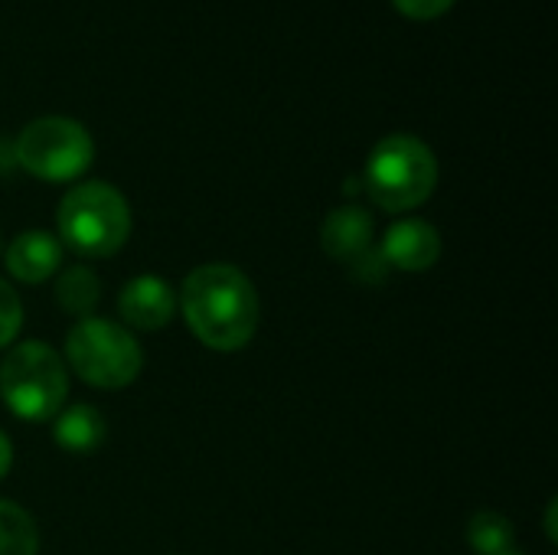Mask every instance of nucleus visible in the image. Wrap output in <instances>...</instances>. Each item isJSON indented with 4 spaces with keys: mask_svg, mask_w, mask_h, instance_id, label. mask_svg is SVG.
Instances as JSON below:
<instances>
[{
    "mask_svg": "<svg viewBox=\"0 0 558 555\" xmlns=\"http://www.w3.org/2000/svg\"><path fill=\"white\" fill-rule=\"evenodd\" d=\"M177 304L193 337L219 353L245 350L258 330V291L252 278L229 262H209L193 268L183 278Z\"/></svg>",
    "mask_w": 558,
    "mask_h": 555,
    "instance_id": "f257e3e1",
    "label": "nucleus"
},
{
    "mask_svg": "<svg viewBox=\"0 0 558 555\" xmlns=\"http://www.w3.org/2000/svg\"><path fill=\"white\" fill-rule=\"evenodd\" d=\"M56 226L65 249L82 258H108L124 249L131 236V206L105 180L72 186L56 209Z\"/></svg>",
    "mask_w": 558,
    "mask_h": 555,
    "instance_id": "f03ea898",
    "label": "nucleus"
},
{
    "mask_svg": "<svg viewBox=\"0 0 558 555\" xmlns=\"http://www.w3.org/2000/svg\"><path fill=\"white\" fill-rule=\"evenodd\" d=\"M363 186L386 213L418 209L438 186L435 150L415 134H389L369 150Z\"/></svg>",
    "mask_w": 558,
    "mask_h": 555,
    "instance_id": "7ed1b4c3",
    "label": "nucleus"
},
{
    "mask_svg": "<svg viewBox=\"0 0 558 555\" xmlns=\"http://www.w3.org/2000/svg\"><path fill=\"white\" fill-rule=\"evenodd\" d=\"M69 396V373L62 357L43 343H16L0 363V399L23 422H52Z\"/></svg>",
    "mask_w": 558,
    "mask_h": 555,
    "instance_id": "20e7f679",
    "label": "nucleus"
},
{
    "mask_svg": "<svg viewBox=\"0 0 558 555\" xmlns=\"http://www.w3.org/2000/svg\"><path fill=\"white\" fill-rule=\"evenodd\" d=\"M65 363L95 389H124L141 376L144 350L128 327L92 314L65 334Z\"/></svg>",
    "mask_w": 558,
    "mask_h": 555,
    "instance_id": "39448f33",
    "label": "nucleus"
},
{
    "mask_svg": "<svg viewBox=\"0 0 558 555\" xmlns=\"http://www.w3.org/2000/svg\"><path fill=\"white\" fill-rule=\"evenodd\" d=\"M13 154L29 177L46 183H69L92 167L95 141L75 118L46 114L20 131Z\"/></svg>",
    "mask_w": 558,
    "mask_h": 555,
    "instance_id": "423d86ee",
    "label": "nucleus"
},
{
    "mask_svg": "<svg viewBox=\"0 0 558 555\" xmlns=\"http://www.w3.org/2000/svg\"><path fill=\"white\" fill-rule=\"evenodd\" d=\"M386 268L399 272H428L441 258V236L425 219H402L392 222L383 236V245L376 249Z\"/></svg>",
    "mask_w": 558,
    "mask_h": 555,
    "instance_id": "0eeeda50",
    "label": "nucleus"
},
{
    "mask_svg": "<svg viewBox=\"0 0 558 555\" xmlns=\"http://www.w3.org/2000/svg\"><path fill=\"white\" fill-rule=\"evenodd\" d=\"M118 314L134 330H163L177 314V291L157 275H137L121 288Z\"/></svg>",
    "mask_w": 558,
    "mask_h": 555,
    "instance_id": "6e6552de",
    "label": "nucleus"
},
{
    "mask_svg": "<svg viewBox=\"0 0 558 555\" xmlns=\"http://www.w3.org/2000/svg\"><path fill=\"white\" fill-rule=\"evenodd\" d=\"M320 245L330 258L343 265L363 262L376 245H373V216L363 206H337L324 226H320Z\"/></svg>",
    "mask_w": 558,
    "mask_h": 555,
    "instance_id": "1a4fd4ad",
    "label": "nucleus"
},
{
    "mask_svg": "<svg viewBox=\"0 0 558 555\" xmlns=\"http://www.w3.org/2000/svg\"><path fill=\"white\" fill-rule=\"evenodd\" d=\"M7 272L23 285H39L62 268V242L46 229L20 232L3 252Z\"/></svg>",
    "mask_w": 558,
    "mask_h": 555,
    "instance_id": "9d476101",
    "label": "nucleus"
},
{
    "mask_svg": "<svg viewBox=\"0 0 558 555\" xmlns=\"http://www.w3.org/2000/svg\"><path fill=\"white\" fill-rule=\"evenodd\" d=\"M105 438H108L105 415L88 402L69 406L52 419V442L69 455H95L105 445Z\"/></svg>",
    "mask_w": 558,
    "mask_h": 555,
    "instance_id": "9b49d317",
    "label": "nucleus"
},
{
    "mask_svg": "<svg viewBox=\"0 0 558 555\" xmlns=\"http://www.w3.org/2000/svg\"><path fill=\"white\" fill-rule=\"evenodd\" d=\"M101 301V281L88 265L62 268L56 278V304L72 317H92Z\"/></svg>",
    "mask_w": 558,
    "mask_h": 555,
    "instance_id": "f8f14e48",
    "label": "nucleus"
},
{
    "mask_svg": "<svg viewBox=\"0 0 558 555\" xmlns=\"http://www.w3.org/2000/svg\"><path fill=\"white\" fill-rule=\"evenodd\" d=\"M39 530L36 520L13 500H0V555H36Z\"/></svg>",
    "mask_w": 558,
    "mask_h": 555,
    "instance_id": "ddd939ff",
    "label": "nucleus"
},
{
    "mask_svg": "<svg viewBox=\"0 0 558 555\" xmlns=\"http://www.w3.org/2000/svg\"><path fill=\"white\" fill-rule=\"evenodd\" d=\"M468 543L477 555H500L517 550V530L513 520H507L504 514H474L468 523Z\"/></svg>",
    "mask_w": 558,
    "mask_h": 555,
    "instance_id": "4468645a",
    "label": "nucleus"
},
{
    "mask_svg": "<svg viewBox=\"0 0 558 555\" xmlns=\"http://www.w3.org/2000/svg\"><path fill=\"white\" fill-rule=\"evenodd\" d=\"M20 327H23V304L16 291L0 278V350L16 340Z\"/></svg>",
    "mask_w": 558,
    "mask_h": 555,
    "instance_id": "2eb2a0df",
    "label": "nucleus"
},
{
    "mask_svg": "<svg viewBox=\"0 0 558 555\" xmlns=\"http://www.w3.org/2000/svg\"><path fill=\"white\" fill-rule=\"evenodd\" d=\"M399 13L412 16V20H435L445 10L454 7V0H392Z\"/></svg>",
    "mask_w": 558,
    "mask_h": 555,
    "instance_id": "dca6fc26",
    "label": "nucleus"
},
{
    "mask_svg": "<svg viewBox=\"0 0 558 555\" xmlns=\"http://www.w3.org/2000/svg\"><path fill=\"white\" fill-rule=\"evenodd\" d=\"M10 468H13V445H10V438L0 432V481L10 474Z\"/></svg>",
    "mask_w": 558,
    "mask_h": 555,
    "instance_id": "f3484780",
    "label": "nucleus"
},
{
    "mask_svg": "<svg viewBox=\"0 0 558 555\" xmlns=\"http://www.w3.org/2000/svg\"><path fill=\"white\" fill-rule=\"evenodd\" d=\"M546 530H549V540L556 543V500L549 504V517H546Z\"/></svg>",
    "mask_w": 558,
    "mask_h": 555,
    "instance_id": "a211bd4d",
    "label": "nucleus"
},
{
    "mask_svg": "<svg viewBox=\"0 0 558 555\" xmlns=\"http://www.w3.org/2000/svg\"><path fill=\"white\" fill-rule=\"evenodd\" d=\"M500 555H523V553H517V550H510V553H500Z\"/></svg>",
    "mask_w": 558,
    "mask_h": 555,
    "instance_id": "6ab92c4d",
    "label": "nucleus"
},
{
    "mask_svg": "<svg viewBox=\"0 0 558 555\" xmlns=\"http://www.w3.org/2000/svg\"><path fill=\"white\" fill-rule=\"evenodd\" d=\"M0 252H3V245H0Z\"/></svg>",
    "mask_w": 558,
    "mask_h": 555,
    "instance_id": "aec40b11",
    "label": "nucleus"
}]
</instances>
